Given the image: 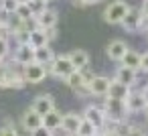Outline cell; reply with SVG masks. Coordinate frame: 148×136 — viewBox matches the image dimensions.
Masks as SVG:
<instances>
[{"label": "cell", "instance_id": "1", "mask_svg": "<svg viewBox=\"0 0 148 136\" xmlns=\"http://www.w3.org/2000/svg\"><path fill=\"white\" fill-rule=\"evenodd\" d=\"M103 112L108 116V122H114V124H122L128 118V114H130L124 100H116V98H108V95H106Z\"/></svg>", "mask_w": 148, "mask_h": 136}, {"label": "cell", "instance_id": "2", "mask_svg": "<svg viewBox=\"0 0 148 136\" xmlns=\"http://www.w3.org/2000/svg\"><path fill=\"white\" fill-rule=\"evenodd\" d=\"M130 8L132 6L126 2V0H114V2H110L103 8V21L108 25H122V21L126 19Z\"/></svg>", "mask_w": 148, "mask_h": 136}, {"label": "cell", "instance_id": "3", "mask_svg": "<svg viewBox=\"0 0 148 136\" xmlns=\"http://www.w3.org/2000/svg\"><path fill=\"white\" fill-rule=\"evenodd\" d=\"M47 69H49V73L55 75L57 79H67V77L75 71V67H73L69 55H57V57L53 59V63H51Z\"/></svg>", "mask_w": 148, "mask_h": 136}, {"label": "cell", "instance_id": "4", "mask_svg": "<svg viewBox=\"0 0 148 136\" xmlns=\"http://www.w3.org/2000/svg\"><path fill=\"white\" fill-rule=\"evenodd\" d=\"M29 81L25 79V73H18L14 69H2L0 71V87L6 89H23Z\"/></svg>", "mask_w": 148, "mask_h": 136}, {"label": "cell", "instance_id": "5", "mask_svg": "<svg viewBox=\"0 0 148 136\" xmlns=\"http://www.w3.org/2000/svg\"><path fill=\"white\" fill-rule=\"evenodd\" d=\"M23 73H25V79H27L29 83H41V81L49 75V69H47L45 65L33 61V63H29V65L23 67Z\"/></svg>", "mask_w": 148, "mask_h": 136}, {"label": "cell", "instance_id": "6", "mask_svg": "<svg viewBox=\"0 0 148 136\" xmlns=\"http://www.w3.org/2000/svg\"><path fill=\"white\" fill-rule=\"evenodd\" d=\"M81 116H83L87 122H91L97 130H101V128L108 124V116H106L103 108H97V106H87V108L83 110Z\"/></svg>", "mask_w": 148, "mask_h": 136}, {"label": "cell", "instance_id": "7", "mask_svg": "<svg viewBox=\"0 0 148 136\" xmlns=\"http://www.w3.org/2000/svg\"><path fill=\"white\" fill-rule=\"evenodd\" d=\"M37 114H41V116H47L49 112H53L55 110V100H53V95H49V93H43V95H37L35 100H33V106H31Z\"/></svg>", "mask_w": 148, "mask_h": 136}, {"label": "cell", "instance_id": "8", "mask_svg": "<svg viewBox=\"0 0 148 136\" xmlns=\"http://www.w3.org/2000/svg\"><path fill=\"white\" fill-rule=\"evenodd\" d=\"M33 61H35V47H31L29 43L18 45L16 51H14V63L25 67V65H29V63H33Z\"/></svg>", "mask_w": 148, "mask_h": 136}, {"label": "cell", "instance_id": "9", "mask_svg": "<svg viewBox=\"0 0 148 136\" xmlns=\"http://www.w3.org/2000/svg\"><path fill=\"white\" fill-rule=\"evenodd\" d=\"M122 27L128 31V33H134V31H140L142 29V12L140 8H130L126 19L122 21Z\"/></svg>", "mask_w": 148, "mask_h": 136}, {"label": "cell", "instance_id": "10", "mask_svg": "<svg viewBox=\"0 0 148 136\" xmlns=\"http://www.w3.org/2000/svg\"><path fill=\"white\" fill-rule=\"evenodd\" d=\"M106 53H108V57H110L112 61H118V63H122L124 55L128 53V45H126L122 39H114V41H110V45H108Z\"/></svg>", "mask_w": 148, "mask_h": 136}, {"label": "cell", "instance_id": "11", "mask_svg": "<svg viewBox=\"0 0 148 136\" xmlns=\"http://www.w3.org/2000/svg\"><path fill=\"white\" fill-rule=\"evenodd\" d=\"M81 120H83V116H79V114H75V112L63 114L61 130H63V132H67L69 136H73V134H77V130H79V124H81Z\"/></svg>", "mask_w": 148, "mask_h": 136}, {"label": "cell", "instance_id": "12", "mask_svg": "<svg viewBox=\"0 0 148 136\" xmlns=\"http://www.w3.org/2000/svg\"><path fill=\"white\" fill-rule=\"evenodd\" d=\"M110 83H112V79H108V77H103V75H93L91 81H89V91H91V95H108Z\"/></svg>", "mask_w": 148, "mask_h": 136}, {"label": "cell", "instance_id": "13", "mask_svg": "<svg viewBox=\"0 0 148 136\" xmlns=\"http://www.w3.org/2000/svg\"><path fill=\"white\" fill-rule=\"evenodd\" d=\"M49 33L45 31V29H41V27H35L33 31H31V37H29V45L31 47H35V49H41V47H47L49 45Z\"/></svg>", "mask_w": 148, "mask_h": 136}, {"label": "cell", "instance_id": "14", "mask_svg": "<svg viewBox=\"0 0 148 136\" xmlns=\"http://www.w3.org/2000/svg\"><path fill=\"white\" fill-rule=\"evenodd\" d=\"M41 126H43V116L37 114L33 108L23 114V128H25V130L33 132V130H37V128H41Z\"/></svg>", "mask_w": 148, "mask_h": 136}, {"label": "cell", "instance_id": "15", "mask_svg": "<svg viewBox=\"0 0 148 136\" xmlns=\"http://www.w3.org/2000/svg\"><path fill=\"white\" fill-rule=\"evenodd\" d=\"M136 73H138V71H134V69H130V67L120 65V67L116 69L114 79H116V81H120V83H124V85H128V87H132V85H134V81H136Z\"/></svg>", "mask_w": 148, "mask_h": 136}, {"label": "cell", "instance_id": "16", "mask_svg": "<svg viewBox=\"0 0 148 136\" xmlns=\"http://www.w3.org/2000/svg\"><path fill=\"white\" fill-rule=\"evenodd\" d=\"M35 23H37V27H41V29H55V27H57V10L47 8L41 16L35 19Z\"/></svg>", "mask_w": 148, "mask_h": 136}, {"label": "cell", "instance_id": "17", "mask_svg": "<svg viewBox=\"0 0 148 136\" xmlns=\"http://www.w3.org/2000/svg\"><path fill=\"white\" fill-rule=\"evenodd\" d=\"M69 59H71L73 67H75L77 71H83V69H87V65H89V55H87V51H83V49L71 51V53H69Z\"/></svg>", "mask_w": 148, "mask_h": 136}, {"label": "cell", "instance_id": "18", "mask_svg": "<svg viewBox=\"0 0 148 136\" xmlns=\"http://www.w3.org/2000/svg\"><path fill=\"white\" fill-rule=\"evenodd\" d=\"M130 93H132V91H130L128 85H124V83L112 79V83H110V91H108V98H116V100H124V102H126Z\"/></svg>", "mask_w": 148, "mask_h": 136}, {"label": "cell", "instance_id": "19", "mask_svg": "<svg viewBox=\"0 0 148 136\" xmlns=\"http://www.w3.org/2000/svg\"><path fill=\"white\" fill-rule=\"evenodd\" d=\"M122 65H124V67H130V69H134V71H140V69H142V55H140L138 51H134V49H128V53H126L124 59H122Z\"/></svg>", "mask_w": 148, "mask_h": 136}, {"label": "cell", "instance_id": "20", "mask_svg": "<svg viewBox=\"0 0 148 136\" xmlns=\"http://www.w3.org/2000/svg\"><path fill=\"white\" fill-rule=\"evenodd\" d=\"M55 57H57V55L53 53V49H51L49 45H47V47H41V49H35V61L41 63V65H45V67H49Z\"/></svg>", "mask_w": 148, "mask_h": 136}, {"label": "cell", "instance_id": "21", "mask_svg": "<svg viewBox=\"0 0 148 136\" xmlns=\"http://www.w3.org/2000/svg\"><path fill=\"white\" fill-rule=\"evenodd\" d=\"M126 106H128V112L130 114L142 112V110H146V100L142 98V93H130L128 100H126Z\"/></svg>", "mask_w": 148, "mask_h": 136}, {"label": "cell", "instance_id": "22", "mask_svg": "<svg viewBox=\"0 0 148 136\" xmlns=\"http://www.w3.org/2000/svg\"><path fill=\"white\" fill-rule=\"evenodd\" d=\"M61 122H63V116H61V112H57V110H53V112H49L47 116H43V126L49 128V130H53V132L61 128Z\"/></svg>", "mask_w": 148, "mask_h": 136}, {"label": "cell", "instance_id": "23", "mask_svg": "<svg viewBox=\"0 0 148 136\" xmlns=\"http://www.w3.org/2000/svg\"><path fill=\"white\" fill-rule=\"evenodd\" d=\"M29 8H31V12H33V16L37 19V16H41L49 6H47V2H45V0H29Z\"/></svg>", "mask_w": 148, "mask_h": 136}, {"label": "cell", "instance_id": "24", "mask_svg": "<svg viewBox=\"0 0 148 136\" xmlns=\"http://www.w3.org/2000/svg\"><path fill=\"white\" fill-rule=\"evenodd\" d=\"M97 132V128L91 124V122H87L85 118L81 120V124H79V130H77V136H93Z\"/></svg>", "mask_w": 148, "mask_h": 136}, {"label": "cell", "instance_id": "25", "mask_svg": "<svg viewBox=\"0 0 148 136\" xmlns=\"http://www.w3.org/2000/svg\"><path fill=\"white\" fill-rule=\"evenodd\" d=\"M18 6H21L18 0H2V2H0V10L6 12V14H14L18 10Z\"/></svg>", "mask_w": 148, "mask_h": 136}, {"label": "cell", "instance_id": "26", "mask_svg": "<svg viewBox=\"0 0 148 136\" xmlns=\"http://www.w3.org/2000/svg\"><path fill=\"white\" fill-rule=\"evenodd\" d=\"M21 21H25V23H33L35 21V16H33V12H31V8H29V4H21L18 6V10L14 12Z\"/></svg>", "mask_w": 148, "mask_h": 136}, {"label": "cell", "instance_id": "27", "mask_svg": "<svg viewBox=\"0 0 148 136\" xmlns=\"http://www.w3.org/2000/svg\"><path fill=\"white\" fill-rule=\"evenodd\" d=\"M0 136H21V132L14 128V124L10 120H6V124L0 128Z\"/></svg>", "mask_w": 148, "mask_h": 136}, {"label": "cell", "instance_id": "28", "mask_svg": "<svg viewBox=\"0 0 148 136\" xmlns=\"http://www.w3.org/2000/svg\"><path fill=\"white\" fill-rule=\"evenodd\" d=\"M124 136H146L144 130L140 126H126V134Z\"/></svg>", "mask_w": 148, "mask_h": 136}, {"label": "cell", "instance_id": "29", "mask_svg": "<svg viewBox=\"0 0 148 136\" xmlns=\"http://www.w3.org/2000/svg\"><path fill=\"white\" fill-rule=\"evenodd\" d=\"M8 39H4V37H0V61H2L6 55H8Z\"/></svg>", "mask_w": 148, "mask_h": 136}, {"label": "cell", "instance_id": "30", "mask_svg": "<svg viewBox=\"0 0 148 136\" xmlns=\"http://www.w3.org/2000/svg\"><path fill=\"white\" fill-rule=\"evenodd\" d=\"M31 136H53V130H49V128L41 126V128L33 130V132H31Z\"/></svg>", "mask_w": 148, "mask_h": 136}, {"label": "cell", "instance_id": "31", "mask_svg": "<svg viewBox=\"0 0 148 136\" xmlns=\"http://www.w3.org/2000/svg\"><path fill=\"white\" fill-rule=\"evenodd\" d=\"M106 126H108V124H106ZM103 134H106V136H124V134H122L116 126H108V128L103 130Z\"/></svg>", "mask_w": 148, "mask_h": 136}, {"label": "cell", "instance_id": "32", "mask_svg": "<svg viewBox=\"0 0 148 136\" xmlns=\"http://www.w3.org/2000/svg\"><path fill=\"white\" fill-rule=\"evenodd\" d=\"M95 2H99V0H73L75 6H87V4H95Z\"/></svg>", "mask_w": 148, "mask_h": 136}, {"label": "cell", "instance_id": "33", "mask_svg": "<svg viewBox=\"0 0 148 136\" xmlns=\"http://www.w3.org/2000/svg\"><path fill=\"white\" fill-rule=\"evenodd\" d=\"M140 12H142V19H148V0H142Z\"/></svg>", "mask_w": 148, "mask_h": 136}, {"label": "cell", "instance_id": "34", "mask_svg": "<svg viewBox=\"0 0 148 136\" xmlns=\"http://www.w3.org/2000/svg\"><path fill=\"white\" fill-rule=\"evenodd\" d=\"M142 71H144V73H148V53H144V55H142Z\"/></svg>", "mask_w": 148, "mask_h": 136}, {"label": "cell", "instance_id": "35", "mask_svg": "<svg viewBox=\"0 0 148 136\" xmlns=\"http://www.w3.org/2000/svg\"><path fill=\"white\" fill-rule=\"evenodd\" d=\"M142 98L146 100V106H148V85H146V87L142 89Z\"/></svg>", "mask_w": 148, "mask_h": 136}, {"label": "cell", "instance_id": "36", "mask_svg": "<svg viewBox=\"0 0 148 136\" xmlns=\"http://www.w3.org/2000/svg\"><path fill=\"white\" fill-rule=\"evenodd\" d=\"M93 136H106V134H103V132H99V130H97V132H95V134H93Z\"/></svg>", "mask_w": 148, "mask_h": 136}, {"label": "cell", "instance_id": "37", "mask_svg": "<svg viewBox=\"0 0 148 136\" xmlns=\"http://www.w3.org/2000/svg\"><path fill=\"white\" fill-rule=\"evenodd\" d=\"M18 2H21V4H27V2H29V0H18Z\"/></svg>", "mask_w": 148, "mask_h": 136}, {"label": "cell", "instance_id": "38", "mask_svg": "<svg viewBox=\"0 0 148 136\" xmlns=\"http://www.w3.org/2000/svg\"><path fill=\"white\" fill-rule=\"evenodd\" d=\"M144 112H146V118H148V106H146V110H144Z\"/></svg>", "mask_w": 148, "mask_h": 136}, {"label": "cell", "instance_id": "39", "mask_svg": "<svg viewBox=\"0 0 148 136\" xmlns=\"http://www.w3.org/2000/svg\"><path fill=\"white\" fill-rule=\"evenodd\" d=\"M45 2H47V4H49V2H51V0H45Z\"/></svg>", "mask_w": 148, "mask_h": 136}, {"label": "cell", "instance_id": "40", "mask_svg": "<svg viewBox=\"0 0 148 136\" xmlns=\"http://www.w3.org/2000/svg\"><path fill=\"white\" fill-rule=\"evenodd\" d=\"M73 136H77V134H73Z\"/></svg>", "mask_w": 148, "mask_h": 136}]
</instances>
